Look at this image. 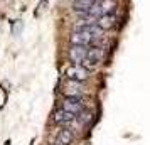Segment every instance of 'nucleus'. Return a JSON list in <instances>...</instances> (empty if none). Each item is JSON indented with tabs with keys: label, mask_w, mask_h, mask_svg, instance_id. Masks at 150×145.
Returning a JSON list of instances; mask_svg holds the SVG:
<instances>
[{
	"label": "nucleus",
	"mask_w": 150,
	"mask_h": 145,
	"mask_svg": "<svg viewBox=\"0 0 150 145\" xmlns=\"http://www.w3.org/2000/svg\"><path fill=\"white\" fill-rule=\"evenodd\" d=\"M64 76L66 79H73V81H79V83H84L88 81L89 78V71L81 64H71L64 69Z\"/></svg>",
	"instance_id": "1"
},
{
	"label": "nucleus",
	"mask_w": 150,
	"mask_h": 145,
	"mask_svg": "<svg viewBox=\"0 0 150 145\" xmlns=\"http://www.w3.org/2000/svg\"><path fill=\"white\" fill-rule=\"evenodd\" d=\"M69 41L73 46H93L96 39L86 30H74L69 37Z\"/></svg>",
	"instance_id": "2"
},
{
	"label": "nucleus",
	"mask_w": 150,
	"mask_h": 145,
	"mask_svg": "<svg viewBox=\"0 0 150 145\" xmlns=\"http://www.w3.org/2000/svg\"><path fill=\"white\" fill-rule=\"evenodd\" d=\"M62 93H64V96H71V98H81V96H83V93H84L83 83H79V81H73V79H68V81L64 83Z\"/></svg>",
	"instance_id": "3"
},
{
	"label": "nucleus",
	"mask_w": 150,
	"mask_h": 145,
	"mask_svg": "<svg viewBox=\"0 0 150 145\" xmlns=\"http://www.w3.org/2000/svg\"><path fill=\"white\" fill-rule=\"evenodd\" d=\"M88 47L89 46H73L68 52L69 61L73 64H81L86 59V56H88Z\"/></svg>",
	"instance_id": "4"
},
{
	"label": "nucleus",
	"mask_w": 150,
	"mask_h": 145,
	"mask_svg": "<svg viewBox=\"0 0 150 145\" xmlns=\"http://www.w3.org/2000/svg\"><path fill=\"white\" fill-rule=\"evenodd\" d=\"M76 118H78V117H76L74 113L64 110V108L61 106L59 110L54 111V115H52V122H54L56 125H71Z\"/></svg>",
	"instance_id": "5"
},
{
	"label": "nucleus",
	"mask_w": 150,
	"mask_h": 145,
	"mask_svg": "<svg viewBox=\"0 0 150 145\" xmlns=\"http://www.w3.org/2000/svg\"><path fill=\"white\" fill-rule=\"evenodd\" d=\"M62 108L64 110L71 111V113H74L76 117L84 110V103H83L81 98H71V96H66L64 98V101H62Z\"/></svg>",
	"instance_id": "6"
},
{
	"label": "nucleus",
	"mask_w": 150,
	"mask_h": 145,
	"mask_svg": "<svg viewBox=\"0 0 150 145\" xmlns=\"http://www.w3.org/2000/svg\"><path fill=\"white\" fill-rule=\"evenodd\" d=\"M95 24L98 25V27H101L103 30H108V29L115 27V24H116V15H115V14H103V15H100V17L96 19Z\"/></svg>",
	"instance_id": "7"
},
{
	"label": "nucleus",
	"mask_w": 150,
	"mask_h": 145,
	"mask_svg": "<svg viewBox=\"0 0 150 145\" xmlns=\"http://www.w3.org/2000/svg\"><path fill=\"white\" fill-rule=\"evenodd\" d=\"M95 5V0H73V10H74L76 14L79 15H84L89 12V8Z\"/></svg>",
	"instance_id": "8"
},
{
	"label": "nucleus",
	"mask_w": 150,
	"mask_h": 145,
	"mask_svg": "<svg viewBox=\"0 0 150 145\" xmlns=\"http://www.w3.org/2000/svg\"><path fill=\"white\" fill-rule=\"evenodd\" d=\"M73 140H74V135H73V132L71 128H62L59 133H57V138H56V144L57 145H71L73 144Z\"/></svg>",
	"instance_id": "9"
},
{
	"label": "nucleus",
	"mask_w": 150,
	"mask_h": 145,
	"mask_svg": "<svg viewBox=\"0 0 150 145\" xmlns=\"http://www.w3.org/2000/svg\"><path fill=\"white\" fill-rule=\"evenodd\" d=\"M116 4H118L116 0H100L98 2L103 14H113V10L116 8Z\"/></svg>",
	"instance_id": "10"
},
{
	"label": "nucleus",
	"mask_w": 150,
	"mask_h": 145,
	"mask_svg": "<svg viewBox=\"0 0 150 145\" xmlns=\"http://www.w3.org/2000/svg\"><path fill=\"white\" fill-rule=\"evenodd\" d=\"M91 118H93V113L91 111H88V110H83L79 115H78V120H79V125H88L89 122H91Z\"/></svg>",
	"instance_id": "11"
}]
</instances>
